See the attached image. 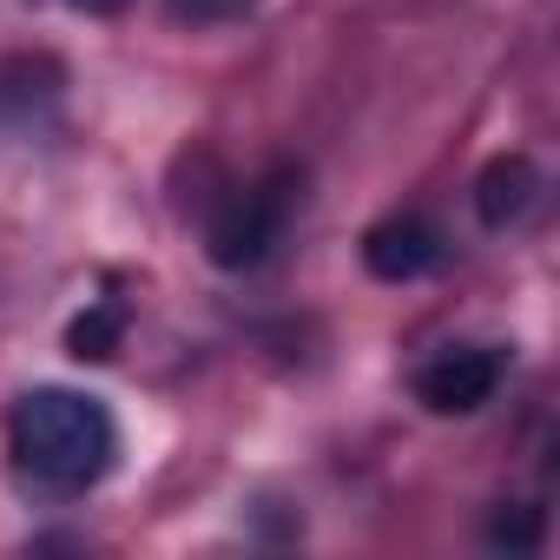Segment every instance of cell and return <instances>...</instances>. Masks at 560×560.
<instances>
[{
    "label": "cell",
    "mask_w": 560,
    "mask_h": 560,
    "mask_svg": "<svg viewBox=\"0 0 560 560\" xmlns=\"http://www.w3.org/2000/svg\"><path fill=\"white\" fill-rule=\"evenodd\" d=\"M488 540L508 547V553H534L540 547V508H501L488 521Z\"/></svg>",
    "instance_id": "52a82bcc"
},
{
    "label": "cell",
    "mask_w": 560,
    "mask_h": 560,
    "mask_svg": "<svg viewBox=\"0 0 560 560\" xmlns=\"http://www.w3.org/2000/svg\"><path fill=\"white\" fill-rule=\"evenodd\" d=\"M442 250H448L442 231L429 218H416V211H389V218H376L363 231V264H370V277H383V284H416V277H429L442 264Z\"/></svg>",
    "instance_id": "277c9868"
},
{
    "label": "cell",
    "mask_w": 560,
    "mask_h": 560,
    "mask_svg": "<svg viewBox=\"0 0 560 560\" xmlns=\"http://www.w3.org/2000/svg\"><path fill=\"white\" fill-rule=\"evenodd\" d=\"M73 8H80V14H119L126 0H73Z\"/></svg>",
    "instance_id": "9c48e42d"
},
{
    "label": "cell",
    "mask_w": 560,
    "mask_h": 560,
    "mask_svg": "<svg viewBox=\"0 0 560 560\" xmlns=\"http://www.w3.org/2000/svg\"><path fill=\"white\" fill-rule=\"evenodd\" d=\"M501 350H442L435 363L416 370V402L429 416H475L501 389Z\"/></svg>",
    "instance_id": "3957f363"
},
{
    "label": "cell",
    "mask_w": 560,
    "mask_h": 560,
    "mask_svg": "<svg viewBox=\"0 0 560 560\" xmlns=\"http://www.w3.org/2000/svg\"><path fill=\"white\" fill-rule=\"evenodd\" d=\"M8 462L14 481L40 501H80L119 462V422L100 396L40 383L8 416Z\"/></svg>",
    "instance_id": "6da1fadb"
},
{
    "label": "cell",
    "mask_w": 560,
    "mask_h": 560,
    "mask_svg": "<svg viewBox=\"0 0 560 560\" xmlns=\"http://www.w3.org/2000/svg\"><path fill=\"white\" fill-rule=\"evenodd\" d=\"M126 343V304H86L67 324V357L73 363H113Z\"/></svg>",
    "instance_id": "8992f818"
},
{
    "label": "cell",
    "mask_w": 560,
    "mask_h": 560,
    "mask_svg": "<svg viewBox=\"0 0 560 560\" xmlns=\"http://www.w3.org/2000/svg\"><path fill=\"white\" fill-rule=\"evenodd\" d=\"M250 8V0H165V14L178 21V27H224V21H237Z\"/></svg>",
    "instance_id": "ba28073f"
},
{
    "label": "cell",
    "mask_w": 560,
    "mask_h": 560,
    "mask_svg": "<svg viewBox=\"0 0 560 560\" xmlns=\"http://www.w3.org/2000/svg\"><path fill=\"white\" fill-rule=\"evenodd\" d=\"M534 198H540V172H534V159H521V152L488 159L481 178H475V218H481L488 231H514V224L534 211Z\"/></svg>",
    "instance_id": "5b68a950"
},
{
    "label": "cell",
    "mask_w": 560,
    "mask_h": 560,
    "mask_svg": "<svg viewBox=\"0 0 560 560\" xmlns=\"http://www.w3.org/2000/svg\"><path fill=\"white\" fill-rule=\"evenodd\" d=\"M304 198V172L298 165H277L270 178H257L250 191H224L211 224H205V250L218 270H257L270 257V244L284 237L291 211Z\"/></svg>",
    "instance_id": "7a4b0ae2"
}]
</instances>
